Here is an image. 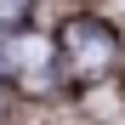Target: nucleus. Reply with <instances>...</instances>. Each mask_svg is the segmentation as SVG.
Listing matches in <instances>:
<instances>
[{
  "mask_svg": "<svg viewBox=\"0 0 125 125\" xmlns=\"http://www.w3.org/2000/svg\"><path fill=\"white\" fill-rule=\"evenodd\" d=\"M51 51H57V68L68 74V80L91 85V80L108 74V62L119 57V29L108 23V17L80 11V17H68V23L51 34Z\"/></svg>",
  "mask_w": 125,
  "mask_h": 125,
  "instance_id": "obj_1",
  "label": "nucleus"
},
{
  "mask_svg": "<svg viewBox=\"0 0 125 125\" xmlns=\"http://www.w3.org/2000/svg\"><path fill=\"white\" fill-rule=\"evenodd\" d=\"M29 17V0H0V29H17Z\"/></svg>",
  "mask_w": 125,
  "mask_h": 125,
  "instance_id": "obj_2",
  "label": "nucleus"
}]
</instances>
